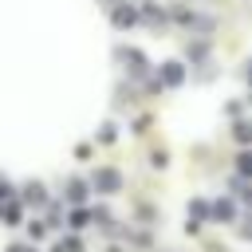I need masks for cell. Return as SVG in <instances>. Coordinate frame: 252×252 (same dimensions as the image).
Listing matches in <instances>:
<instances>
[{
  "label": "cell",
  "instance_id": "11",
  "mask_svg": "<svg viewBox=\"0 0 252 252\" xmlns=\"http://www.w3.org/2000/svg\"><path fill=\"white\" fill-rule=\"evenodd\" d=\"M87 220H91V213H83V209H75V213H71V228H83Z\"/></svg>",
  "mask_w": 252,
  "mask_h": 252
},
{
  "label": "cell",
  "instance_id": "7",
  "mask_svg": "<svg viewBox=\"0 0 252 252\" xmlns=\"http://www.w3.org/2000/svg\"><path fill=\"white\" fill-rule=\"evenodd\" d=\"M24 201H28V205H43V185H39V181H35V185H28Z\"/></svg>",
  "mask_w": 252,
  "mask_h": 252
},
{
  "label": "cell",
  "instance_id": "3",
  "mask_svg": "<svg viewBox=\"0 0 252 252\" xmlns=\"http://www.w3.org/2000/svg\"><path fill=\"white\" fill-rule=\"evenodd\" d=\"M161 79H165L169 87H177V83L185 79V71H181V63H165V67H161Z\"/></svg>",
  "mask_w": 252,
  "mask_h": 252
},
{
  "label": "cell",
  "instance_id": "13",
  "mask_svg": "<svg viewBox=\"0 0 252 252\" xmlns=\"http://www.w3.org/2000/svg\"><path fill=\"white\" fill-rule=\"evenodd\" d=\"M91 217H94V220H98V224H110V213H106V209H94V213H91Z\"/></svg>",
  "mask_w": 252,
  "mask_h": 252
},
{
  "label": "cell",
  "instance_id": "15",
  "mask_svg": "<svg viewBox=\"0 0 252 252\" xmlns=\"http://www.w3.org/2000/svg\"><path fill=\"white\" fill-rule=\"evenodd\" d=\"M8 252H35V248H32V244H12Z\"/></svg>",
  "mask_w": 252,
  "mask_h": 252
},
{
  "label": "cell",
  "instance_id": "5",
  "mask_svg": "<svg viewBox=\"0 0 252 252\" xmlns=\"http://www.w3.org/2000/svg\"><path fill=\"white\" fill-rule=\"evenodd\" d=\"M209 213L217 220H232V201H217V205H209Z\"/></svg>",
  "mask_w": 252,
  "mask_h": 252
},
{
  "label": "cell",
  "instance_id": "16",
  "mask_svg": "<svg viewBox=\"0 0 252 252\" xmlns=\"http://www.w3.org/2000/svg\"><path fill=\"white\" fill-rule=\"evenodd\" d=\"M8 193H12V185H8L4 177H0V197H8Z\"/></svg>",
  "mask_w": 252,
  "mask_h": 252
},
{
  "label": "cell",
  "instance_id": "9",
  "mask_svg": "<svg viewBox=\"0 0 252 252\" xmlns=\"http://www.w3.org/2000/svg\"><path fill=\"white\" fill-rule=\"evenodd\" d=\"M232 134H236L240 142H252V126H248V122H236V126H232Z\"/></svg>",
  "mask_w": 252,
  "mask_h": 252
},
{
  "label": "cell",
  "instance_id": "1",
  "mask_svg": "<svg viewBox=\"0 0 252 252\" xmlns=\"http://www.w3.org/2000/svg\"><path fill=\"white\" fill-rule=\"evenodd\" d=\"M91 185H94L98 193H118V189H122V173H118V169H94Z\"/></svg>",
  "mask_w": 252,
  "mask_h": 252
},
{
  "label": "cell",
  "instance_id": "6",
  "mask_svg": "<svg viewBox=\"0 0 252 252\" xmlns=\"http://www.w3.org/2000/svg\"><path fill=\"white\" fill-rule=\"evenodd\" d=\"M189 213H193L189 228H197V224H201V217H209V205H205V201H193V205H189Z\"/></svg>",
  "mask_w": 252,
  "mask_h": 252
},
{
  "label": "cell",
  "instance_id": "8",
  "mask_svg": "<svg viewBox=\"0 0 252 252\" xmlns=\"http://www.w3.org/2000/svg\"><path fill=\"white\" fill-rule=\"evenodd\" d=\"M114 24H122V28L134 24V12H130V8H114Z\"/></svg>",
  "mask_w": 252,
  "mask_h": 252
},
{
  "label": "cell",
  "instance_id": "10",
  "mask_svg": "<svg viewBox=\"0 0 252 252\" xmlns=\"http://www.w3.org/2000/svg\"><path fill=\"white\" fill-rule=\"evenodd\" d=\"M4 224H20V205H8L4 209Z\"/></svg>",
  "mask_w": 252,
  "mask_h": 252
},
{
  "label": "cell",
  "instance_id": "4",
  "mask_svg": "<svg viewBox=\"0 0 252 252\" xmlns=\"http://www.w3.org/2000/svg\"><path fill=\"white\" fill-rule=\"evenodd\" d=\"M67 201H75V205L87 201V185L83 181H67Z\"/></svg>",
  "mask_w": 252,
  "mask_h": 252
},
{
  "label": "cell",
  "instance_id": "12",
  "mask_svg": "<svg viewBox=\"0 0 252 252\" xmlns=\"http://www.w3.org/2000/svg\"><path fill=\"white\" fill-rule=\"evenodd\" d=\"M240 173L252 177V154H240Z\"/></svg>",
  "mask_w": 252,
  "mask_h": 252
},
{
  "label": "cell",
  "instance_id": "2",
  "mask_svg": "<svg viewBox=\"0 0 252 252\" xmlns=\"http://www.w3.org/2000/svg\"><path fill=\"white\" fill-rule=\"evenodd\" d=\"M118 55L130 63V71H134V75H142V71H146V55H142V51H134V47H122Z\"/></svg>",
  "mask_w": 252,
  "mask_h": 252
},
{
  "label": "cell",
  "instance_id": "14",
  "mask_svg": "<svg viewBox=\"0 0 252 252\" xmlns=\"http://www.w3.org/2000/svg\"><path fill=\"white\" fill-rule=\"evenodd\" d=\"M240 201H244V205H252V185H244V189H240Z\"/></svg>",
  "mask_w": 252,
  "mask_h": 252
}]
</instances>
